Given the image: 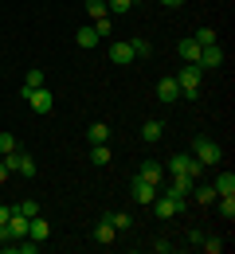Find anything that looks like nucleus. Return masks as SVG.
Listing matches in <instances>:
<instances>
[{
    "label": "nucleus",
    "mask_w": 235,
    "mask_h": 254,
    "mask_svg": "<svg viewBox=\"0 0 235 254\" xmlns=\"http://www.w3.org/2000/svg\"><path fill=\"white\" fill-rule=\"evenodd\" d=\"M176 86H180V98H192V102H196V94H200V66L184 63L176 70Z\"/></svg>",
    "instance_id": "f257e3e1"
},
{
    "label": "nucleus",
    "mask_w": 235,
    "mask_h": 254,
    "mask_svg": "<svg viewBox=\"0 0 235 254\" xmlns=\"http://www.w3.org/2000/svg\"><path fill=\"white\" fill-rule=\"evenodd\" d=\"M192 188H196V176H188V172H172L165 184H161V191L176 195V199H188V195H192Z\"/></svg>",
    "instance_id": "f03ea898"
},
{
    "label": "nucleus",
    "mask_w": 235,
    "mask_h": 254,
    "mask_svg": "<svg viewBox=\"0 0 235 254\" xmlns=\"http://www.w3.org/2000/svg\"><path fill=\"white\" fill-rule=\"evenodd\" d=\"M192 157L200 160V164H220V157H224V149L212 141V137H196L192 141Z\"/></svg>",
    "instance_id": "7ed1b4c3"
},
{
    "label": "nucleus",
    "mask_w": 235,
    "mask_h": 254,
    "mask_svg": "<svg viewBox=\"0 0 235 254\" xmlns=\"http://www.w3.org/2000/svg\"><path fill=\"white\" fill-rule=\"evenodd\" d=\"M165 168L168 172H188V176H196V180H200V172H204V164L196 157H188V153H172V157L165 160Z\"/></svg>",
    "instance_id": "20e7f679"
},
{
    "label": "nucleus",
    "mask_w": 235,
    "mask_h": 254,
    "mask_svg": "<svg viewBox=\"0 0 235 254\" xmlns=\"http://www.w3.org/2000/svg\"><path fill=\"white\" fill-rule=\"evenodd\" d=\"M20 94H24V102H28V106H32L35 114H51V110H55V98L47 94V90H43V86H24V90H20Z\"/></svg>",
    "instance_id": "39448f33"
},
{
    "label": "nucleus",
    "mask_w": 235,
    "mask_h": 254,
    "mask_svg": "<svg viewBox=\"0 0 235 254\" xmlns=\"http://www.w3.org/2000/svg\"><path fill=\"white\" fill-rule=\"evenodd\" d=\"M184 207H188V203H184V199H176V195H153V211H157V219H172V215H180V211H184Z\"/></svg>",
    "instance_id": "423d86ee"
},
{
    "label": "nucleus",
    "mask_w": 235,
    "mask_h": 254,
    "mask_svg": "<svg viewBox=\"0 0 235 254\" xmlns=\"http://www.w3.org/2000/svg\"><path fill=\"white\" fill-rule=\"evenodd\" d=\"M137 176H145L149 184H157V188H161V184H165V164H161V160H141Z\"/></svg>",
    "instance_id": "0eeeda50"
},
{
    "label": "nucleus",
    "mask_w": 235,
    "mask_h": 254,
    "mask_svg": "<svg viewBox=\"0 0 235 254\" xmlns=\"http://www.w3.org/2000/svg\"><path fill=\"white\" fill-rule=\"evenodd\" d=\"M134 199L137 203H153V195H157V184H149V180H145V176H134Z\"/></svg>",
    "instance_id": "6e6552de"
},
{
    "label": "nucleus",
    "mask_w": 235,
    "mask_h": 254,
    "mask_svg": "<svg viewBox=\"0 0 235 254\" xmlns=\"http://www.w3.org/2000/svg\"><path fill=\"white\" fill-rule=\"evenodd\" d=\"M157 98H161V102H176V98H180V86H176V74H165V78H161V82H157Z\"/></svg>",
    "instance_id": "1a4fd4ad"
},
{
    "label": "nucleus",
    "mask_w": 235,
    "mask_h": 254,
    "mask_svg": "<svg viewBox=\"0 0 235 254\" xmlns=\"http://www.w3.org/2000/svg\"><path fill=\"white\" fill-rule=\"evenodd\" d=\"M224 63V51H220V43H208V47H200V59H196V66H220Z\"/></svg>",
    "instance_id": "9d476101"
},
{
    "label": "nucleus",
    "mask_w": 235,
    "mask_h": 254,
    "mask_svg": "<svg viewBox=\"0 0 235 254\" xmlns=\"http://www.w3.org/2000/svg\"><path fill=\"white\" fill-rule=\"evenodd\" d=\"M110 63H134V47H130V39L110 43Z\"/></svg>",
    "instance_id": "9b49d317"
},
{
    "label": "nucleus",
    "mask_w": 235,
    "mask_h": 254,
    "mask_svg": "<svg viewBox=\"0 0 235 254\" xmlns=\"http://www.w3.org/2000/svg\"><path fill=\"white\" fill-rule=\"evenodd\" d=\"M176 55H180L184 63H196V59H200V43H196L192 35H184V39L176 43Z\"/></svg>",
    "instance_id": "f8f14e48"
},
{
    "label": "nucleus",
    "mask_w": 235,
    "mask_h": 254,
    "mask_svg": "<svg viewBox=\"0 0 235 254\" xmlns=\"http://www.w3.org/2000/svg\"><path fill=\"white\" fill-rule=\"evenodd\" d=\"M28 239H35V243H47V239H51V223L39 219V215H35V219H28Z\"/></svg>",
    "instance_id": "ddd939ff"
},
{
    "label": "nucleus",
    "mask_w": 235,
    "mask_h": 254,
    "mask_svg": "<svg viewBox=\"0 0 235 254\" xmlns=\"http://www.w3.org/2000/svg\"><path fill=\"white\" fill-rule=\"evenodd\" d=\"M98 39H102V35L94 32V24H90V28H78V32H75V43H78L82 51H90V47H98Z\"/></svg>",
    "instance_id": "4468645a"
},
{
    "label": "nucleus",
    "mask_w": 235,
    "mask_h": 254,
    "mask_svg": "<svg viewBox=\"0 0 235 254\" xmlns=\"http://www.w3.org/2000/svg\"><path fill=\"white\" fill-rule=\"evenodd\" d=\"M8 235H12V243H16V239H24V235H28V215L12 211V219H8Z\"/></svg>",
    "instance_id": "2eb2a0df"
},
{
    "label": "nucleus",
    "mask_w": 235,
    "mask_h": 254,
    "mask_svg": "<svg viewBox=\"0 0 235 254\" xmlns=\"http://www.w3.org/2000/svg\"><path fill=\"white\" fill-rule=\"evenodd\" d=\"M161 133H165V122H157V118H153V122H145V126H141V141H149V145H153V141H161Z\"/></svg>",
    "instance_id": "dca6fc26"
},
{
    "label": "nucleus",
    "mask_w": 235,
    "mask_h": 254,
    "mask_svg": "<svg viewBox=\"0 0 235 254\" xmlns=\"http://www.w3.org/2000/svg\"><path fill=\"white\" fill-rule=\"evenodd\" d=\"M94 239H98L102 247H110V243L118 239V231H114V223H110V219H102L98 227H94Z\"/></svg>",
    "instance_id": "f3484780"
},
{
    "label": "nucleus",
    "mask_w": 235,
    "mask_h": 254,
    "mask_svg": "<svg viewBox=\"0 0 235 254\" xmlns=\"http://www.w3.org/2000/svg\"><path fill=\"white\" fill-rule=\"evenodd\" d=\"M86 137H90V145H106V141H110V126H102V122H94V126L86 129Z\"/></svg>",
    "instance_id": "a211bd4d"
},
{
    "label": "nucleus",
    "mask_w": 235,
    "mask_h": 254,
    "mask_svg": "<svg viewBox=\"0 0 235 254\" xmlns=\"http://www.w3.org/2000/svg\"><path fill=\"white\" fill-rule=\"evenodd\" d=\"M212 188H216V195H235V172H224Z\"/></svg>",
    "instance_id": "6ab92c4d"
},
{
    "label": "nucleus",
    "mask_w": 235,
    "mask_h": 254,
    "mask_svg": "<svg viewBox=\"0 0 235 254\" xmlns=\"http://www.w3.org/2000/svg\"><path fill=\"white\" fill-rule=\"evenodd\" d=\"M102 219L114 223V231H130V227H134V219H130L126 211H110V215H102Z\"/></svg>",
    "instance_id": "aec40b11"
},
{
    "label": "nucleus",
    "mask_w": 235,
    "mask_h": 254,
    "mask_svg": "<svg viewBox=\"0 0 235 254\" xmlns=\"http://www.w3.org/2000/svg\"><path fill=\"white\" fill-rule=\"evenodd\" d=\"M16 172H20V176H35V157L20 153V157H16Z\"/></svg>",
    "instance_id": "412c9836"
},
{
    "label": "nucleus",
    "mask_w": 235,
    "mask_h": 254,
    "mask_svg": "<svg viewBox=\"0 0 235 254\" xmlns=\"http://www.w3.org/2000/svg\"><path fill=\"white\" fill-rule=\"evenodd\" d=\"M90 164L106 168V164H110V149H106V145H90Z\"/></svg>",
    "instance_id": "4be33fe9"
},
{
    "label": "nucleus",
    "mask_w": 235,
    "mask_h": 254,
    "mask_svg": "<svg viewBox=\"0 0 235 254\" xmlns=\"http://www.w3.org/2000/svg\"><path fill=\"white\" fill-rule=\"evenodd\" d=\"M200 251L204 254H224V239H220V235H208V239L200 243Z\"/></svg>",
    "instance_id": "5701e85b"
},
{
    "label": "nucleus",
    "mask_w": 235,
    "mask_h": 254,
    "mask_svg": "<svg viewBox=\"0 0 235 254\" xmlns=\"http://www.w3.org/2000/svg\"><path fill=\"white\" fill-rule=\"evenodd\" d=\"M220 199V215L224 219H235V195H216Z\"/></svg>",
    "instance_id": "b1692460"
},
{
    "label": "nucleus",
    "mask_w": 235,
    "mask_h": 254,
    "mask_svg": "<svg viewBox=\"0 0 235 254\" xmlns=\"http://www.w3.org/2000/svg\"><path fill=\"white\" fill-rule=\"evenodd\" d=\"M134 8V0H106V12H114V16H126Z\"/></svg>",
    "instance_id": "393cba45"
},
{
    "label": "nucleus",
    "mask_w": 235,
    "mask_h": 254,
    "mask_svg": "<svg viewBox=\"0 0 235 254\" xmlns=\"http://www.w3.org/2000/svg\"><path fill=\"white\" fill-rule=\"evenodd\" d=\"M192 195H196V203H216V188H204V184H196V188H192Z\"/></svg>",
    "instance_id": "a878e982"
},
{
    "label": "nucleus",
    "mask_w": 235,
    "mask_h": 254,
    "mask_svg": "<svg viewBox=\"0 0 235 254\" xmlns=\"http://www.w3.org/2000/svg\"><path fill=\"white\" fill-rule=\"evenodd\" d=\"M130 47H134V59H145V55H153L149 39H130Z\"/></svg>",
    "instance_id": "bb28decb"
},
{
    "label": "nucleus",
    "mask_w": 235,
    "mask_h": 254,
    "mask_svg": "<svg viewBox=\"0 0 235 254\" xmlns=\"http://www.w3.org/2000/svg\"><path fill=\"white\" fill-rule=\"evenodd\" d=\"M16 211H20V215H28V219H35V215H39V203H35V199H20V203H16Z\"/></svg>",
    "instance_id": "cd10ccee"
},
{
    "label": "nucleus",
    "mask_w": 235,
    "mask_h": 254,
    "mask_svg": "<svg viewBox=\"0 0 235 254\" xmlns=\"http://www.w3.org/2000/svg\"><path fill=\"white\" fill-rule=\"evenodd\" d=\"M200 47H208V43H216V28H196V35H192Z\"/></svg>",
    "instance_id": "c85d7f7f"
},
{
    "label": "nucleus",
    "mask_w": 235,
    "mask_h": 254,
    "mask_svg": "<svg viewBox=\"0 0 235 254\" xmlns=\"http://www.w3.org/2000/svg\"><path fill=\"white\" fill-rule=\"evenodd\" d=\"M86 12H90V20H102L106 16V0H86Z\"/></svg>",
    "instance_id": "c756f323"
},
{
    "label": "nucleus",
    "mask_w": 235,
    "mask_h": 254,
    "mask_svg": "<svg viewBox=\"0 0 235 254\" xmlns=\"http://www.w3.org/2000/svg\"><path fill=\"white\" fill-rule=\"evenodd\" d=\"M24 86H43V70H39V66H32V70H28V74H24Z\"/></svg>",
    "instance_id": "7c9ffc66"
},
{
    "label": "nucleus",
    "mask_w": 235,
    "mask_h": 254,
    "mask_svg": "<svg viewBox=\"0 0 235 254\" xmlns=\"http://www.w3.org/2000/svg\"><path fill=\"white\" fill-rule=\"evenodd\" d=\"M12 149H16V137H12V133H0V157L12 153Z\"/></svg>",
    "instance_id": "2f4dec72"
},
{
    "label": "nucleus",
    "mask_w": 235,
    "mask_h": 254,
    "mask_svg": "<svg viewBox=\"0 0 235 254\" xmlns=\"http://www.w3.org/2000/svg\"><path fill=\"white\" fill-rule=\"evenodd\" d=\"M12 211H16V203H0V227H8V219H12Z\"/></svg>",
    "instance_id": "473e14b6"
},
{
    "label": "nucleus",
    "mask_w": 235,
    "mask_h": 254,
    "mask_svg": "<svg viewBox=\"0 0 235 254\" xmlns=\"http://www.w3.org/2000/svg\"><path fill=\"white\" fill-rule=\"evenodd\" d=\"M94 32L98 35H110L114 28H110V16H102V20H94Z\"/></svg>",
    "instance_id": "72a5a7b5"
},
{
    "label": "nucleus",
    "mask_w": 235,
    "mask_h": 254,
    "mask_svg": "<svg viewBox=\"0 0 235 254\" xmlns=\"http://www.w3.org/2000/svg\"><path fill=\"white\" fill-rule=\"evenodd\" d=\"M153 251H157V254H168V251H172V243H168V239H157V243H153Z\"/></svg>",
    "instance_id": "f704fd0d"
},
{
    "label": "nucleus",
    "mask_w": 235,
    "mask_h": 254,
    "mask_svg": "<svg viewBox=\"0 0 235 254\" xmlns=\"http://www.w3.org/2000/svg\"><path fill=\"white\" fill-rule=\"evenodd\" d=\"M204 239H208V235H204V231H200V227H196V231H192V235H188V243H192V247H200V243H204Z\"/></svg>",
    "instance_id": "c9c22d12"
},
{
    "label": "nucleus",
    "mask_w": 235,
    "mask_h": 254,
    "mask_svg": "<svg viewBox=\"0 0 235 254\" xmlns=\"http://www.w3.org/2000/svg\"><path fill=\"white\" fill-rule=\"evenodd\" d=\"M4 180H8V164L0 160V184H4Z\"/></svg>",
    "instance_id": "e433bc0d"
},
{
    "label": "nucleus",
    "mask_w": 235,
    "mask_h": 254,
    "mask_svg": "<svg viewBox=\"0 0 235 254\" xmlns=\"http://www.w3.org/2000/svg\"><path fill=\"white\" fill-rule=\"evenodd\" d=\"M161 4H165V8H180L184 0H161Z\"/></svg>",
    "instance_id": "4c0bfd02"
},
{
    "label": "nucleus",
    "mask_w": 235,
    "mask_h": 254,
    "mask_svg": "<svg viewBox=\"0 0 235 254\" xmlns=\"http://www.w3.org/2000/svg\"><path fill=\"white\" fill-rule=\"evenodd\" d=\"M0 63H4V59H0Z\"/></svg>",
    "instance_id": "58836bf2"
},
{
    "label": "nucleus",
    "mask_w": 235,
    "mask_h": 254,
    "mask_svg": "<svg viewBox=\"0 0 235 254\" xmlns=\"http://www.w3.org/2000/svg\"><path fill=\"white\" fill-rule=\"evenodd\" d=\"M134 4H137V0H134Z\"/></svg>",
    "instance_id": "ea45409f"
}]
</instances>
